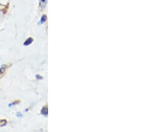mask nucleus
Listing matches in <instances>:
<instances>
[{"mask_svg": "<svg viewBox=\"0 0 150 132\" xmlns=\"http://www.w3.org/2000/svg\"><path fill=\"white\" fill-rule=\"evenodd\" d=\"M33 42V39L32 38H28V40H26V41L24 42V45H30L31 43Z\"/></svg>", "mask_w": 150, "mask_h": 132, "instance_id": "obj_1", "label": "nucleus"}, {"mask_svg": "<svg viewBox=\"0 0 150 132\" xmlns=\"http://www.w3.org/2000/svg\"><path fill=\"white\" fill-rule=\"evenodd\" d=\"M41 113H42V114L44 115V116H47V108L43 107L42 110V112H41Z\"/></svg>", "mask_w": 150, "mask_h": 132, "instance_id": "obj_2", "label": "nucleus"}, {"mask_svg": "<svg viewBox=\"0 0 150 132\" xmlns=\"http://www.w3.org/2000/svg\"><path fill=\"white\" fill-rule=\"evenodd\" d=\"M45 20H46V16L43 15L42 17V19H41V21H40V24H42L45 21Z\"/></svg>", "mask_w": 150, "mask_h": 132, "instance_id": "obj_3", "label": "nucleus"}, {"mask_svg": "<svg viewBox=\"0 0 150 132\" xmlns=\"http://www.w3.org/2000/svg\"><path fill=\"white\" fill-rule=\"evenodd\" d=\"M6 123H7L6 120H5V119H2V120H1V121H0V126H6Z\"/></svg>", "mask_w": 150, "mask_h": 132, "instance_id": "obj_4", "label": "nucleus"}, {"mask_svg": "<svg viewBox=\"0 0 150 132\" xmlns=\"http://www.w3.org/2000/svg\"><path fill=\"white\" fill-rule=\"evenodd\" d=\"M4 71V67H1V68H0V73H1V72H3Z\"/></svg>", "mask_w": 150, "mask_h": 132, "instance_id": "obj_5", "label": "nucleus"}, {"mask_svg": "<svg viewBox=\"0 0 150 132\" xmlns=\"http://www.w3.org/2000/svg\"><path fill=\"white\" fill-rule=\"evenodd\" d=\"M45 0H40V2L42 3V2H45Z\"/></svg>", "mask_w": 150, "mask_h": 132, "instance_id": "obj_6", "label": "nucleus"}]
</instances>
